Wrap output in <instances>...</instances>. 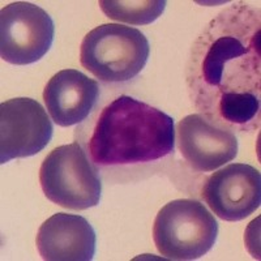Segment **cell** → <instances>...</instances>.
<instances>
[{
  "label": "cell",
  "mask_w": 261,
  "mask_h": 261,
  "mask_svg": "<svg viewBox=\"0 0 261 261\" xmlns=\"http://www.w3.org/2000/svg\"><path fill=\"white\" fill-rule=\"evenodd\" d=\"M95 243L94 228L77 214H54L37 234V248L46 261H90Z\"/></svg>",
  "instance_id": "cell-10"
},
{
  "label": "cell",
  "mask_w": 261,
  "mask_h": 261,
  "mask_svg": "<svg viewBox=\"0 0 261 261\" xmlns=\"http://www.w3.org/2000/svg\"><path fill=\"white\" fill-rule=\"evenodd\" d=\"M218 223L197 200H172L158 212L153 239L158 252L170 260H196L213 248Z\"/></svg>",
  "instance_id": "cell-4"
},
{
  "label": "cell",
  "mask_w": 261,
  "mask_h": 261,
  "mask_svg": "<svg viewBox=\"0 0 261 261\" xmlns=\"http://www.w3.org/2000/svg\"><path fill=\"white\" fill-rule=\"evenodd\" d=\"M55 34L51 16L29 2H16L0 12V55L11 64L38 62L50 50Z\"/></svg>",
  "instance_id": "cell-6"
},
{
  "label": "cell",
  "mask_w": 261,
  "mask_h": 261,
  "mask_svg": "<svg viewBox=\"0 0 261 261\" xmlns=\"http://www.w3.org/2000/svg\"><path fill=\"white\" fill-rule=\"evenodd\" d=\"M260 11L237 2L202 29L191 48L186 72L191 101L231 130L260 127Z\"/></svg>",
  "instance_id": "cell-1"
},
{
  "label": "cell",
  "mask_w": 261,
  "mask_h": 261,
  "mask_svg": "<svg viewBox=\"0 0 261 261\" xmlns=\"http://www.w3.org/2000/svg\"><path fill=\"white\" fill-rule=\"evenodd\" d=\"M45 196L54 204L85 211L99 204L102 184L97 169L77 143L54 149L39 170Z\"/></svg>",
  "instance_id": "cell-5"
},
{
  "label": "cell",
  "mask_w": 261,
  "mask_h": 261,
  "mask_svg": "<svg viewBox=\"0 0 261 261\" xmlns=\"http://www.w3.org/2000/svg\"><path fill=\"white\" fill-rule=\"evenodd\" d=\"M176 143L184 160L196 171H214L238 154L234 130L217 124L204 114L181 119L176 127Z\"/></svg>",
  "instance_id": "cell-9"
},
{
  "label": "cell",
  "mask_w": 261,
  "mask_h": 261,
  "mask_svg": "<svg viewBox=\"0 0 261 261\" xmlns=\"http://www.w3.org/2000/svg\"><path fill=\"white\" fill-rule=\"evenodd\" d=\"M150 54L144 33L120 24H103L90 30L81 43L80 62L105 83H124L143 71Z\"/></svg>",
  "instance_id": "cell-3"
},
{
  "label": "cell",
  "mask_w": 261,
  "mask_h": 261,
  "mask_svg": "<svg viewBox=\"0 0 261 261\" xmlns=\"http://www.w3.org/2000/svg\"><path fill=\"white\" fill-rule=\"evenodd\" d=\"M98 4L109 18L130 25L151 24L166 8L162 0H101Z\"/></svg>",
  "instance_id": "cell-12"
},
{
  "label": "cell",
  "mask_w": 261,
  "mask_h": 261,
  "mask_svg": "<svg viewBox=\"0 0 261 261\" xmlns=\"http://www.w3.org/2000/svg\"><path fill=\"white\" fill-rule=\"evenodd\" d=\"M99 97V85L77 69H63L50 79L43 99L51 119L60 127L85 120Z\"/></svg>",
  "instance_id": "cell-11"
},
{
  "label": "cell",
  "mask_w": 261,
  "mask_h": 261,
  "mask_svg": "<svg viewBox=\"0 0 261 261\" xmlns=\"http://www.w3.org/2000/svg\"><path fill=\"white\" fill-rule=\"evenodd\" d=\"M202 199L221 220H244L260 206V171L246 163H231L217 170L205 180Z\"/></svg>",
  "instance_id": "cell-8"
},
{
  "label": "cell",
  "mask_w": 261,
  "mask_h": 261,
  "mask_svg": "<svg viewBox=\"0 0 261 261\" xmlns=\"http://www.w3.org/2000/svg\"><path fill=\"white\" fill-rule=\"evenodd\" d=\"M174 146V119L129 95L105 107L86 143L92 162L103 167L161 160Z\"/></svg>",
  "instance_id": "cell-2"
},
{
  "label": "cell",
  "mask_w": 261,
  "mask_h": 261,
  "mask_svg": "<svg viewBox=\"0 0 261 261\" xmlns=\"http://www.w3.org/2000/svg\"><path fill=\"white\" fill-rule=\"evenodd\" d=\"M54 127L32 98H13L0 106V163L36 155L50 143Z\"/></svg>",
  "instance_id": "cell-7"
}]
</instances>
